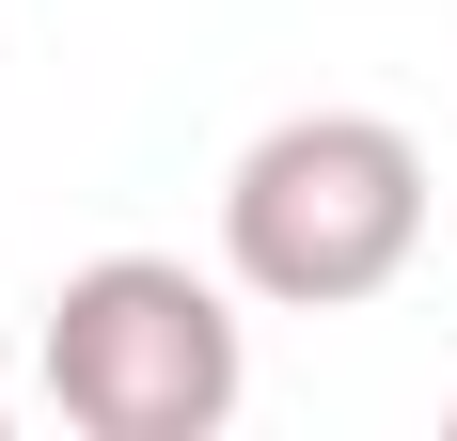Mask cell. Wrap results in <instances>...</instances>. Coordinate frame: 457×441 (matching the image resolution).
Instances as JSON below:
<instances>
[{"mask_svg":"<svg viewBox=\"0 0 457 441\" xmlns=\"http://www.w3.org/2000/svg\"><path fill=\"white\" fill-rule=\"evenodd\" d=\"M426 253V142L395 111H284L221 174V268L269 315H363Z\"/></svg>","mask_w":457,"mask_h":441,"instance_id":"6da1fadb","label":"cell"},{"mask_svg":"<svg viewBox=\"0 0 457 441\" xmlns=\"http://www.w3.org/2000/svg\"><path fill=\"white\" fill-rule=\"evenodd\" d=\"M237 300L253 284H205L189 253H95L47 284V410L79 441H221L237 395H253V331H237Z\"/></svg>","mask_w":457,"mask_h":441,"instance_id":"7a4b0ae2","label":"cell"}]
</instances>
